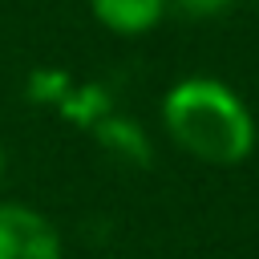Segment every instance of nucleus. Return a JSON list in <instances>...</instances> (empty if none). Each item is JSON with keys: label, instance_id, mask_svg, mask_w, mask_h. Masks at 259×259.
Wrapping results in <instances>:
<instances>
[{"label": "nucleus", "instance_id": "1", "mask_svg": "<svg viewBox=\"0 0 259 259\" xmlns=\"http://www.w3.org/2000/svg\"><path fill=\"white\" fill-rule=\"evenodd\" d=\"M162 125L182 154L219 170L243 166L255 154V117L247 101L214 77L170 85L162 97Z\"/></svg>", "mask_w": 259, "mask_h": 259}, {"label": "nucleus", "instance_id": "2", "mask_svg": "<svg viewBox=\"0 0 259 259\" xmlns=\"http://www.w3.org/2000/svg\"><path fill=\"white\" fill-rule=\"evenodd\" d=\"M0 259H65V247L49 214L0 198Z\"/></svg>", "mask_w": 259, "mask_h": 259}, {"label": "nucleus", "instance_id": "3", "mask_svg": "<svg viewBox=\"0 0 259 259\" xmlns=\"http://www.w3.org/2000/svg\"><path fill=\"white\" fill-rule=\"evenodd\" d=\"M166 0H89L93 20L113 36H146L162 24Z\"/></svg>", "mask_w": 259, "mask_h": 259}, {"label": "nucleus", "instance_id": "4", "mask_svg": "<svg viewBox=\"0 0 259 259\" xmlns=\"http://www.w3.org/2000/svg\"><path fill=\"white\" fill-rule=\"evenodd\" d=\"M170 8H178V12H186V16H219V12H227L235 0H166Z\"/></svg>", "mask_w": 259, "mask_h": 259}, {"label": "nucleus", "instance_id": "5", "mask_svg": "<svg viewBox=\"0 0 259 259\" xmlns=\"http://www.w3.org/2000/svg\"><path fill=\"white\" fill-rule=\"evenodd\" d=\"M0 182H4V146H0Z\"/></svg>", "mask_w": 259, "mask_h": 259}, {"label": "nucleus", "instance_id": "6", "mask_svg": "<svg viewBox=\"0 0 259 259\" xmlns=\"http://www.w3.org/2000/svg\"><path fill=\"white\" fill-rule=\"evenodd\" d=\"M255 4H259V0H255Z\"/></svg>", "mask_w": 259, "mask_h": 259}]
</instances>
